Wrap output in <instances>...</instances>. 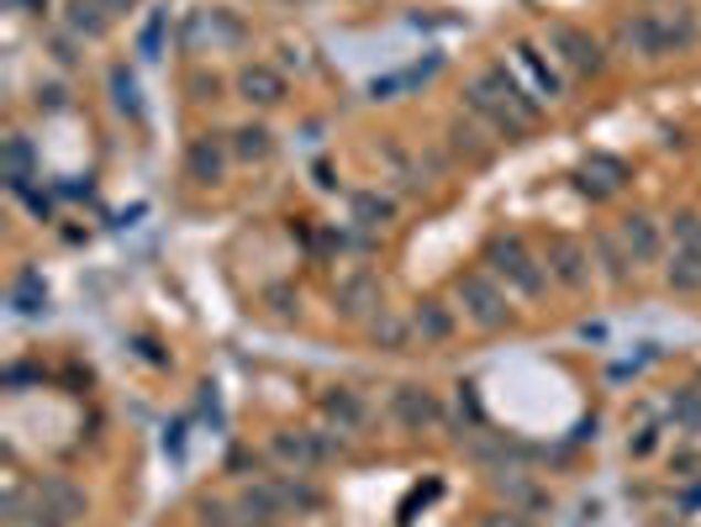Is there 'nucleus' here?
I'll list each match as a JSON object with an SVG mask.
<instances>
[{
  "label": "nucleus",
  "instance_id": "obj_33",
  "mask_svg": "<svg viewBox=\"0 0 701 527\" xmlns=\"http://www.w3.org/2000/svg\"><path fill=\"white\" fill-rule=\"evenodd\" d=\"M100 6H106V11H111V17H132V6H138V0H100Z\"/></svg>",
  "mask_w": 701,
  "mask_h": 527
},
{
  "label": "nucleus",
  "instance_id": "obj_1",
  "mask_svg": "<svg viewBox=\"0 0 701 527\" xmlns=\"http://www.w3.org/2000/svg\"><path fill=\"white\" fill-rule=\"evenodd\" d=\"M485 269H490L511 295H522V301H543V295H549V264L538 259L517 233H496V238L485 243Z\"/></svg>",
  "mask_w": 701,
  "mask_h": 527
},
{
  "label": "nucleus",
  "instance_id": "obj_21",
  "mask_svg": "<svg viewBox=\"0 0 701 527\" xmlns=\"http://www.w3.org/2000/svg\"><path fill=\"white\" fill-rule=\"evenodd\" d=\"M37 502L48 506V512H58L64 523H79V517H85V491H79L74 480H64V475L43 480V485H37Z\"/></svg>",
  "mask_w": 701,
  "mask_h": 527
},
{
  "label": "nucleus",
  "instance_id": "obj_4",
  "mask_svg": "<svg viewBox=\"0 0 701 527\" xmlns=\"http://www.w3.org/2000/svg\"><path fill=\"white\" fill-rule=\"evenodd\" d=\"M543 264H549V280H559V286L570 290V295L591 290V275H596V264H591V248H581L575 238L554 233V238H549V248H543Z\"/></svg>",
  "mask_w": 701,
  "mask_h": 527
},
{
  "label": "nucleus",
  "instance_id": "obj_13",
  "mask_svg": "<svg viewBox=\"0 0 701 527\" xmlns=\"http://www.w3.org/2000/svg\"><path fill=\"white\" fill-rule=\"evenodd\" d=\"M238 96L248 100V106H280V100L291 96L285 90V74L274 69V64H242V74H238Z\"/></svg>",
  "mask_w": 701,
  "mask_h": 527
},
{
  "label": "nucleus",
  "instance_id": "obj_18",
  "mask_svg": "<svg viewBox=\"0 0 701 527\" xmlns=\"http://www.w3.org/2000/svg\"><path fill=\"white\" fill-rule=\"evenodd\" d=\"M665 286L676 295H701V248L697 243H676V254L665 264Z\"/></svg>",
  "mask_w": 701,
  "mask_h": 527
},
{
  "label": "nucleus",
  "instance_id": "obj_12",
  "mask_svg": "<svg viewBox=\"0 0 701 527\" xmlns=\"http://www.w3.org/2000/svg\"><path fill=\"white\" fill-rule=\"evenodd\" d=\"M464 100H470V111H475V117H485L490 127H496V138H502V143H522V138L532 132V127H528L522 117H517V111H507V106H502L496 96H485V90L475 85V79H470V90H464Z\"/></svg>",
  "mask_w": 701,
  "mask_h": 527
},
{
  "label": "nucleus",
  "instance_id": "obj_23",
  "mask_svg": "<svg viewBox=\"0 0 701 527\" xmlns=\"http://www.w3.org/2000/svg\"><path fill=\"white\" fill-rule=\"evenodd\" d=\"M233 153H238L242 164H265V159H274V132H269L265 121H242L238 132H233Z\"/></svg>",
  "mask_w": 701,
  "mask_h": 527
},
{
  "label": "nucleus",
  "instance_id": "obj_25",
  "mask_svg": "<svg viewBox=\"0 0 701 527\" xmlns=\"http://www.w3.org/2000/svg\"><path fill=\"white\" fill-rule=\"evenodd\" d=\"M665 26H670V49H676V53L697 49L701 26H697V17H691V6H676V17H665Z\"/></svg>",
  "mask_w": 701,
  "mask_h": 527
},
{
  "label": "nucleus",
  "instance_id": "obj_11",
  "mask_svg": "<svg viewBox=\"0 0 701 527\" xmlns=\"http://www.w3.org/2000/svg\"><path fill=\"white\" fill-rule=\"evenodd\" d=\"M274 459H285L291 464V475H312L316 464H327V443H322V432H274Z\"/></svg>",
  "mask_w": 701,
  "mask_h": 527
},
{
  "label": "nucleus",
  "instance_id": "obj_26",
  "mask_svg": "<svg viewBox=\"0 0 701 527\" xmlns=\"http://www.w3.org/2000/svg\"><path fill=\"white\" fill-rule=\"evenodd\" d=\"M670 411H676V428H680V432L701 438V390H676Z\"/></svg>",
  "mask_w": 701,
  "mask_h": 527
},
{
  "label": "nucleus",
  "instance_id": "obj_20",
  "mask_svg": "<svg viewBox=\"0 0 701 527\" xmlns=\"http://www.w3.org/2000/svg\"><path fill=\"white\" fill-rule=\"evenodd\" d=\"M591 264L602 269V280L606 286H628V248H623V238L617 233H596L591 238Z\"/></svg>",
  "mask_w": 701,
  "mask_h": 527
},
{
  "label": "nucleus",
  "instance_id": "obj_27",
  "mask_svg": "<svg viewBox=\"0 0 701 527\" xmlns=\"http://www.w3.org/2000/svg\"><path fill=\"white\" fill-rule=\"evenodd\" d=\"M354 216H359L364 227H386L390 216H396V206H390L386 195H375V191H364V195H354Z\"/></svg>",
  "mask_w": 701,
  "mask_h": 527
},
{
  "label": "nucleus",
  "instance_id": "obj_16",
  "mask_svg": "<svg viewBox=\"0 0 701 527\" xmlns=\"http://www.w3.org/2000/svg\"><path fill=\"white\" fill-rule=\"evenodd\" d=\"M411 333L422 343H449L454 337V306H443L438 295H422L417 312H411Z\"/></svg>",
  "mask_w": 701,
  "mask_h": 527
},
{
  "label": "nucleus",
  "instance_id": "obj_28",
  "mask_svg": "<svg viewBox=\"0 0 701 527\" xmlns=\"http://www.w3.org/2000/svg\"><path fill=\"white\" fill-rule=\"evenodd\" d=\"M43 301H48V290H43V280H37V275H22V280H17V290H11V306H17V312H37Z\"/></svg>",
  "mask_w": 701,
  "mask_h": 527
},
{
  "label": "nucleus",
  "instance_id": "obj_30",
  "mask_svg": "<svg viewBox=\"0 0 701 527\" xmlns=\"http://www.w3.org/2000/svg\"><path fill=\"white\" fill-rule=\"evenodd\" d=\"M475 527H538V523H532L528 512H517V506H490V512H481Z\"/></svg>",
  "mask_w": 701,
  "mask_h": 527
},
{
  "label": "nucleus",
  "instance_id": "obj_15",
  "mask_svg": "<svg viewBox=\"0 0 701 527\" xmlns=\"http://www.w3.org/2000/svg\"><path fill=\"white\" fill-rule=\"evenodd\" d=\"M64 26H69V37H79V43H100V37L117 26V17H111L100 0H69V11H64Z\"/></svg>",
  "mask_w": 701,
  "mask_h": 527
},
{
  "label": "nucleus",
  "instance_id": "obj_14",
  "mask_svg": "<svg viewBox=\"0 0 701 527\" xmlns=\"http://www.w3.org/2000/svg\"><path fill=\"white\" fill-rule=\"evenodd\" d=\"M364 333H369V343L375 348H386V354H407L411 343H417V333H411V316L390 312V306H380V312L364 322Z\"/></svg>",
  "mask_w": 701,
  "mask_h": 527
},
{
  "label": "nucleus",
  "instance_id": "obj_17",
  "mask_svg": "<svg viewBox=\"0 0 701 527\" xmlns=\"http://www.w3.org/2000/svg\"><path fill=\"white\" fill-rule=\"evenodd\" d=\"M185 169H191V180H201V185H222V174H227V148H222V138H195L191 153H185Z\"/></svg>",
  "mask_w": 701,
  "mask_h": 527
},
{
  "label": "nucleus",
  "instance_id": "obj_7",
  "mask_svg": "<svg viewBox=\"0 0 701 527\" xmlns=\"http://www.w3.org/2000/svg\"><path fill=\"white\" fill-rule=\"evenodd\" d=\"M617 238H623V248H628L633 269H638V264H654L659 254H665V233H659V222H654L649 212L623 216V222H617Z\"/></svg>",
  "mask_w": 701,
  "mask_h": 527
},
{
  "label": "nucleus",
  "instance_id": "obj_2",
  "mask_svg": "<svg viewBox=\"0 0 701 527\" xmlns=\"http://www.w3.org/2000/svg\"><path fill=\"white\" fill-rule=\"evenodd\" d=\"M454 290H460V312L470 316L481 333H507V327H511L507 286H502L490 269H464Z\"/></svg>",
  "mask_w": 701,
  "mask_h": 527
},
{
  "label": "nucleus",
  "instance_id": "obj_9",
  "mask_svg": "<svg viewBox=\"0 0 701 527\" xmlns=\"http://www.w3.org/2000/svg\"><path fill=\"white\" fill-rule=\"evenodd\" d=\"M623 43H628L638 58H665L670 49V26H665V17H654V11H633L628 22H623Z\"/></svg>",
  "mask_w": 701,
  "mask_h": 527
},
{
  "label": "nucleus",
  "instance_id": "obj_3",
  "mask_svg": "<svg viewBox=\"0 0 701 527\" xmlns=\"http://www.w3.org/2000/svg\"><path fill=\"white\" fill-rule=\"evenodd\" d=\"M291 517V496L285 480H254L238 491V523L242 527H280Z\"/></svg>",
  "mask_w": 701,
  "mask_h": 527
},
{
  "label": "nucleus",
  "instance_id": "obj_24",
  "mask_svg": "<svg viewBox=\"0 0 701 527\" xmlns=\"http://www.w3.org/2000/svg\"><path fill=\"white\" fill-rule=\"evenodd\" d=\"M517 64H522V69H528L532 79H538V96H543V100H559V96H564L559 74L549 69V64H543V53L532 49V43H517Z\"/></svg>",
  "mask_w": 701,
  "mask_h": 527
},
{
  "label": "nucleus",
  "instance_id": "obj_31",
  "mask_svg": "<svg viewBox=\"0 0 701 527\" xmlns=\"http://www.w3.org/2000/svg\"><path fill=\"white\" fill-rule=\"evenodd\" d=\"M475 138H481V132H475L470 121H454V127H449V143H454V153H464V148H470V153L485 164V159H490V148H481Z\"/></svg>",
  "mask_w": 701,
  "mask_h": 527
},
{
  "label": "nucleus",
  "instance_id": "obj_8",
  "mask_svg": "<svg viewBox=\"0 0 701 527\" xmlns=\"http://www.w3.org/2000/svg\"><path fill=\"white\" fill-rule=\"evenodd\" d=\"M475 85H481L485 96H496V100H502L507 111H517V117L528 121V127H532V121H538V106H532V100H528V90L517 85V74H511L507 64H485V69L475 74Z\"/></svg>",
  "mask_w": 701,
  "mask_h": 527
},
{
  "label": "nucleus",
  "instance_id": "obj_32",
  "mask_svg": "<svg viewBox=\"0 0 701 527\" xmlns=\"http://www.w3.org/2000/svg\"><path fill=\"white\" fill-rule=\"evenodd\" d=\"M159 43H164V17H153V22L143 26V37H138L143 58H159Z\"/></svg>",
  "mask_w": 701,
  "mask_h": 527
},
{
  "label": "nucleus",
  "instance_id": "obj_22",
  "mask_svg": "<svg viewBox=\"0 0 701 527\" xmlns=\"http://www.w3.org/2000/svg\"><path fill=\"white\" fill-rule=\"evenodd\" d=\"M322 411L338 422V432H364V422H369V411H364V401L354 396V390H343V385H333L327 396H322Z\"/></svg>",
  "mask_w": 701,
  "mask_h": 527
},
{
  "label": "nucleus",
  "instance_id": "obj_19",
  "mask_svg": "<svg viewBox=\"0 0 701 527\" xmlns=\"http://www.w3.org/2000/svg\"><path fill=\"white\" fill-rule=\"evenodd\" d=\"M623 180H628V164H617V159H606V153H591L581 169V191L606 201V195L623 191Z\"/></svg>",
  "mask_w": 701,
  "mask_h": 527
},
{
  "label": "nucleus",
  "instance_id": "obj_5",
  "mask_svg": "<svg viewBox=\"0 0 701 527\" xmlns=\"http://www.w3.org/2000/svg\"><path fill=\"white\" fill-rule=\"evenodd\" d=\"M390 417H396L401 432H433L443 428V401L428 385H396L390 390Z\"/></svg>",
  "mask_w": 701,
  "mask_h": 527
},
{
  "label": "nucleus",
  "instance_id": "obj_29",
  "mask_svg": "<svg viewBox=\"0 0 701 527\" xmlns=\"http://www.w3.org/2000/svg\"><path fill=\"white\" fill-rule=\"evenodd\" d=\"M111 100H117V111L138 117V79L127 69H111Z\"/></svg>",
  "mask_w": 701,
  "mask_h": 527
},
{
  "label": "nucleus",
  "instance_id": "obj_10",
  "mask_svg": "<svg viewBox=\"0 0 701 527\" xmlns=\"http://www.w3.org/2000/svg\"><path fill=\"white\" fill-rule=\"evenodd\" d=\"M338 312L348 322H369V316L380 312V280L369 269H354V275L338 280Z\"/></svg>",
  "mask_w": 701,
  "mask_h": 527
},
{
  "label": "nucleus",
  "instance_id": "obj_6",
  "mask_svg": "<svg viewBox=\"0 0 701 527\" xmlns=\"http://www.w3.org/2000/svg\"><path fill=\"white\" fill-rule=\"evenodd\" d=\"M549 49H559V64H564V69H575V74H602L606 69L602 43H596L591 32H581V26L554 22V26H549Z\"/></svg>",
  "mask_w": 701,
  "mask_h": 527
}]
</instances>
